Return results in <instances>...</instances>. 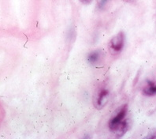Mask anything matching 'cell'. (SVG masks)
Returning a JSON list of instances; mask_svg holds the SVG:
<instances>
[{
    "instance_id": "277c9868",
    "label": "cell",
    "mask_w": 156,
    "mask_h": 139,
    "mask_svg": "<svg viewBox=\"0 0 156 139\" xmlns=\"http://www.w3.org/2000/svg\"><path fill=\"white\" fill-rule=\"evenodd\" d=\"M101 52L99 51H95L91 52L88 56V62L91 64H95L100 60Z\"/></svg>"
},
{
    "instance_id": "52a82bcc",
    "label": "cell",
    "mask_w": 156,
    "mask_h": 139,
    "mask_svg": "<svg viewBox=\"0 0 156 139\" xmlns=\"http://www.w3.org/2000/svg\"><path fill=\"white\" fill-rule=\"evenodd\" d=\"M80 1L83 4H86V5H87V4L91 3V0H80Z\"/></svg>"
},
{
    "instance_id": "8992f818",
    "label": "cell",
    "mask_w": 156,
    "mask_h": 139,
    "mask_svg": "<svg viewBox=\"0 0 156 139\" xmlns=\"http://www.w3.org/2000/svg\"><path fill=\"white\" fill-rule=\"evenodd\" d=\"M109 0H99V8H103L104 6L107 4Z\"/></svg>"
},
{
    "instance_id": "3957f363",
    "label": "cell",
    "mask_w": 156,
    "mask_h": 139,
    "mask_svg": "<svg viewBox=\"0 0 156 139\" xmlns=\"http://www.w3.org/2000/svg\"><path fill=\"white\" fill-rule=\"evenodd\" d=\"M109 92L107 90H101L98 94L97 97L94 101V104L97 108H103V107L107 102V97H108Z\"/></svg>"
},
{
    "instance_id": "5b68a950",
    "label": "cell",
    "mask_w": 156,
    "mask_h": 139,
    "mask_svg": "<svg viewBox=\"0 0 156 139\" xmlns=\"http://www.w3.org/2000/svg\"><path fill=\"white\" fill-rule=\"evenodd\" d=\"M144 93L147 96H153L156 94V86L151 82H148V87L145 88Z\"/></svg>"
},
{
    "instance_id": "7a4b0ae2",
    "label": "cell",
    "mask_w": 156,
    "mask_h": 139,
    "mask_svg": "<svg viewBox=\"0 0 156 139\" xmlns=\"http://www.w3.org/2000/svg\"><path fill=\"white\" fill-rule=\"evenodd\" d=\"M125 44V34L124 32H120L117 36L113 37L109 43V48L111 52L118 53L122 50Z\"/></svg>"
},
{
    "instance_id": "6da1fadb",
    "label": "cell",
    "mask_w": 156,
    "mask_h": 139,
    "mask_svg": "<svg viewBox=\"0 0 156 139\" xmlns=\"http://www.w3.org/2000/svg\"><path fill=\"white\" fill-rule=\"evenodd\" d=\"M127 114V105L122 108L116 116L112 118L109 123V127L113 132H116L118 137H121L127 131L128 123L124 121V119Z\"/></svg>"
}]
</instances>
